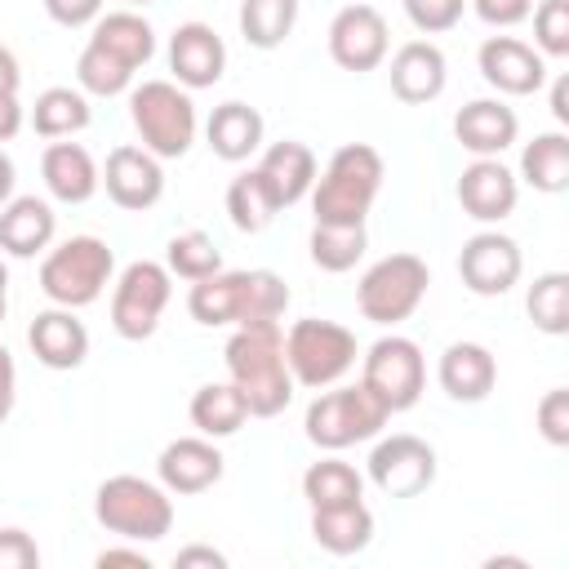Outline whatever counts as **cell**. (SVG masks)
<instances>
[{"instance_id":"obj_51","label":"cell","mask_w":569,"mask_h":569,"mask_svg":"<svg viewBox=\"0 0 569 569\" xmlns=\"http://www.w3.org/2000/svg\"><path fill=\"white\" fill-rule=\"evenodd\" d=\"M551 116L560 124H569V76H556L551 80Z\"/></svg>"},{"instance_id":"obj_35","label":"cell","mask_w":569,"mask_h":569,"mask_svg":"<svg viewBox=\"0 0 569 569\" xmlns=\"http://www.w3.org/2000/svg\"><path fill=\"white\" fill-rule=\"evenodd\" d=\"M240 36L253 49H280L298 22V0H240Z\"/></svg>"},{"instance_id":"obj_49","label":"cell","mask_w":569,"mask_h":569,"mask_svg":"<svg viewBox=\"0 0 569 569\" xmlns=\"http://www.w3.org/2000/svg\"><path fill=\"white\" fill-rule=\"evenodd\" d=\"M98 569H111V565H129V569H151V560H147V551H138V547H107V551H98V560H93Z\"/></svg>"},{"instance_id":"obj_45","label":"cell","mask_w":569,"mask_h":569,"mask_svg":"<svg viewBox=\"0 0 569 569\" xmlns=\"http://www.w3.org/2000/svg\"><path fill=\"white\" fill-rule=\"evenodd\" d=\"M40 4H44V13H49L58 27H67V31L93 27V22L102 18V0H40Z\"/></svg>"},{"instance_id":"obj_38","label":"cell","mask_w":569,"mask_h":569,"mask_svg":"<svg viewBox=\"0 0 569 569\" xmlns=\"http://www.w3.org/2000/svg\"><path fill=\"white\" fill-rule=\"evenodd\" d=\"M164 267H169V276L196 284V280L222 271V249H218L213 236H204V231H178V236L164 244Z\"/></svg>"},{"instance_id":"obj_12","label":"cell","mask_w":569,"mask_h":569,"mask_svg":"<svg viewBox=\"0 0 569 569\" xmlns=\"http://www.w3.org/2000/svg\"><path fill=\"white\" fill-rule=\"evenodd\" d=\"M436 449L422 440V436H409V431H396V436H382L373 449H369V462H365V476L373 480V489H382L387 498H418L422 489L436 485Z\"/></svg>"},{"instance_id":"obj_50","label":"cell","mask_w":569,"mask_h":569,"mask_svg":"<svg viewBox=\"0 0 569 569\" xmlns=\"http://www.w3.org/2000/svg\"><path fill=\"white\" fill-rule=\"evenodd\" d=\"M22 89V67L13 58V49L0 44V93H18Z\"/></svg>"},{"instance_id":"obj_41","label":"cell","mask_w":569,"mask_h":569,"mask_svg":"<svg viewBox=\"0 0 569 569\" xmlns=\"http://www.w3.org/2000/svg\"><path fill=\"white\" fill-rule=\"evenodd\" d=\"M405 4V18L422 31V36H445L462 22L467 13V0H400Z\"/></svg>"},{"instance_id":"obj_34","label":"cell","mask_w":569,"mask_h":569,"mask_svg":"<svg viewBox=\"0 0 569 569\" xmlns=\"http://www.w3.org/2000/svg\"><path fill=\"white\" fill-rule=\"evenodd\" d=\"M302 498H307L311 507L360 502V498H365V476H360L351 462H342L338 453H329V458H320V462H311V467L302 471Z\"/></svg>"},{"instance_id":"obj_39","label":"cell","mask_w":569,"mask_h":569,"mask_svg":"<svg viewBox=\"0 0 569 569\" xmlns=\"http://www.w3.org/2000/svg\"><path fill=\"white\" fill-rule=\"evenodd\" d=\"M133 67H124L120 58H111L107 49L98 44H84L80 58H76V84L89 93V98H116V93H129L133 89Z\"/></svg>"},{"instance_id":"obj_47","label":"cell","mask_w":569,"mask_h":569,"mask_svg":"<svg viewBox=\"0 0 569 569\" xmlns=\"http://www.w3.org/2000/svg\"><path fill=\"white\" fill-rule=\"evenodd\" d=\"M27 124V111L18 102V93H0V142H13Z\"/></svg>"},{"instance_id":"obj_29","label":"cell","mask_w":569,"mask_h":569,"mask_svg":"<svg viewBox=\"0 0 569 569\" xmlns=\"http://www.w3.org/2000/svg\"><path fill=\"white\" fill-rule=\"evenodd\" d=\"M89 44L107 49L111 58H120L124 67H147L156 58V27L138 13V9H116V13H102L89 31Z\"/></svg>"},{"instance_id":"obj_54","label":"cell","mask_w":569,"mask_h":569,"mask_svg":"<svg viewBox=\"0 0 569 569\" xmlns=\"http://www.w3.org/2000/svg\"><path fill=\"white\" fill-rule=\"evenodd\" d=\"M129 9H147V4H156V0H124Z\"/></svg>"},{"instance_id":"obj_16","label":"cell","mask_w":569,"mask_h":569,"mask_svg":"<svg viewBox=\"0 0 569 569\" xmlns=\"http://www.w3.org/2000/svg\"><path fill=\"white\" fill-rule=\"evenodd\" d=\"M222 471H227V458H222L218 440H209V436H200V431L169 440V445L160 449V458H156L160 485H164L169 493H178V498H196V493L213 489V485L222 480Z\"/></svg>"},{"instance_id":"obj_32","label":"cell","mask_w":569,"mask_h":569,"mask_svg":"<svg viewBox=\"0 0 569 569\" xmlns=\"http://www.w3.org/2000/svg\"><path fill=\"white\" fill-rule=\"evenodd\" d=\"M89 120H93V107H89V93L76 84H53V89H44L40 98H36V107H31V129L40 133V138H76V133H84L89 129Z\"/></svg>"},{"instance_id":"obj_28","label":"cell","mask_w":569,"mask_h":569,"mask_svg":"<svg viewBox=\"0 0 569 569\" xmlns=\"http://www.w3.org/2000/svg\"><path fill=\"white\" fill-rule=\"evenodd\" d=\"M373 511L360 502H342V507H311V538L320 551L329 556H356L373 542Z\"/></svg>"},{"instance_id":"obj_4","label":"cell","mask_w":569,"mask_h":569,"mask_svg":"<svg viewBox=\"0 0 569 569\" xmlns=\"http://www.w3.org/2000/svg\"><path fill=\"white\" fill-rule=\"evenodd\" d=\"M116 276V253L98 236H71L62 244H49L40 258V289L53 307H89L107 293Z\"/></svg>"},{"instance_id":"obj_44","label":"cell","mask_w":569,"mask_h":569,"mask_svg":"<svg viewBox=\"0 0 569 569\" xmlns=\"http://www.w3.org/2000/svg\"><path fill=\"white\" fill-rule=\"evenodd\" d=\"M467 4L476 9V18H480L485 27H498V31L520 27V22L533 13V0H467Z\"/></svg>"},{"instance_id":"obj_48","label":"cell","mask_w":569,"mask_h":569,"mask_svg":"<svg viewBox=\"0 0 569 569\" xmlns=\"http://www.w3.org/2000/svg\"><path fill=\"white\" fill-rule=\"evenodd\" d=\"M173 565H178V569H196V565H204V569H227V556H222L218 547H182V551L173 556Z\"/></svg>"},{"instance_id":"obj_1","label":"cell","mask_w":569,"mask_h":569,"mask_svg":"<svg viewBox=\"0 0 569 569\" xmlns=\"http://www.w3.org/2000/svg\"><path fill=\"white\" fill-rule=\"evenodd\" d=\"M227 378L240 387L249 418H276L293 400V373L284 365V329L280 320H253L236 325L227 338Z\"/></svg>"},{"instance_id":"obj_18","label":"cell","mask_w":569,"mask_h":569,"mask_svg":"<svg viewBox=\"0 0 569 569\" xmlns=\"http://www.w3.org/2000/svg\"><path fill=\"white\" fill-rule=\"evenodd\" d=\"M520 200V178L498 160V156H476L458 173V204L476 222H502L516 213Z\"/></svg>"},{"instance_id":"obj_42","label":"cell","mask_w":569,"mask_h":569,"mask_svg":"<svg viewBox=\"0 0 569 569\" xmlns=\"http://www.w3.org/2000/svg\"><path fill=\"white\" fill-rule=\"evenodd\" d=\"M538 431L551 449H565L569 445V391L565 387H551L542 400H538Z\"/></svg>"},{"instance_id":"obj_3","label":"cell","mask_w":569,"mask_h":569,"mask_svg":"<svg viewBox=\"0 0 569 569\" xmlns=\"http://www.w3.org/2000/svg\"><path fill=\"white\" fill-rule=\"evenodd\" d=\"M387 164L378 156V147L369 142H342L325 173H316L311 182V213L325 227H365L378 191H382Z\"/></svg>"},{"instance_id":"obj_21","label":"cell","mask_w":569,"mask_h":569,"mask_svg":"<svg viewBox=\"0 0 569 569\" xmlns=\"http://www.w3.org/2000/svg\"><path fill=\"white\" fill-rule=\"evenodd\" d=\"M391 93L409 107H422V102H436L449 84V62H445V49L431 44V40H405L396 53H391Z\"/></svg>"},{"instance_id":"obj_14","label":"cell","mask_w":569,"mask_h":569,"mask_svg":"<svg viewBox=\"0 0 569 569\" xmlns=\"http://www.w3.org/2000/svg\"><path fill=\"white\" fill-rule=\"evenodd\" d=\"M102 187L111 196L116 209H129V213H147L160 204L164 196V160L151 156L147 147H133V142H120L107 151V164H102Z\"/></svg>"},{"instance_id":"obj_52","label":"cell","mask_w":569,"mask_h":569,"mask_svg":"<svg viewBox=\"0 0 569 569\" xmlns=\"http://www.w3.org/2000/svg\"><path fill=\"white\" fill-rule=\"evenodd\" d=\"M13 182H18V169H13L9 151L0 147V204H9V200H13Z\"/></svg>"},{"instance_id":"obj_37","label":"cell","mask_w":569,"mask_h":569,"mask_svg":"<svg viewBox=\"0 0 569 569\" xmlns=\"http://www.w3.org/2000/svg\"><path fill=\"white\" fill-rule=\"evenodd\" d=\"M307 249H311V262H316L320 271L342 276V271H351V267L365 258L369 236H365V227H325V222H316Z\"/></svg>"},{"instance_id":"obj_40","label":"cell","mask_w":569,"mask_h":569,"mask_svg":"<svg viewBox=\"0 0 569 569\" xmlns=\"http://www.w3.org/2000/svg\"><path fill=\"white\" fill-rule=\"evenodd\" d=\"M533 49L542 58H569V0L533 4Z\"/></svg>"},{"instance_id":"obj_22","label":"cell","mask_w":569,"mask_h":569,"mask_svg":"<svg viewBox=\"0 0 569 569\" xmlns=\"http://www.w3.org/2000/svg\"><path fill=\"white\" fill-rule=\"evenodd\" d=\"M436 382L449 400L458 405H480L489 400V391L498 387V360L485 342H449L440 351V365H436Z\"/></svg>"},{"instance_id":"obj_31","label":"cell","mask_w":569,"mask_h":569,"mask_svg":"<svg viewBox=\"0 0 569 569\" xmlns=\"http://www.w3.org/2000/svg\"><path fill=\"white\" fill-rule=\"evenodd\" d=\"M516 178L529 182L542 196L569 191V133H560V129L533 133L525 142V151H520V173Z\"/></svg>"},{"instance_id":"obj_26","label":"cell","mask_w":569,"mask_h":569,"mask_svg":"<svg viewBox=\"0 0 569 569\" xmlns=\"http://www.w3.org/2000/svg\"><path fill=\"white\" fill-rule=\"evenodd\" d=\"M253 169L262 173V182L271 187V196H276L280 209L307 200V196H311V182H316V173H320L316 151H311L307 142H298V138H280V142H271Z\"/></svg>"},{"instance_id":"obj_30","label":"cell","mask_w":569,"mask_h":569,"mask_svg":"<svg viewBox=\"0 0 569 569\" xmlns=\"http://www.w3.org/2000/svg\"><path fill=\"white\" fill-rule=\"evenodd\" d=\"M187 413H191V427L200 436H209V440H227V436H236L249 422V405H244V396H240V387L231 378L196 387Z\"/></svg>"},{"instance_id":"obj_5","label":"cell","mask_w":569,"mask_h":569,"mask_svg":"<svg viewBox=\"0 0 569 569\" xmlns=\"http://www.w3.org/2000/svg\"><path fill=\"white\" fill-rule=\"evenodd\" d=\"M391 422L387 405L365 387V382H351V387H320L316 400L307 405V418H302V431L316 449L325 453H342L360 440H373L382 427Z\"/></svg>"},{"instance_id":"obj_9","label":"cell","mask_w":569,"mask_h":569,"mask_svg":"<svg viewBox=\"0 0 569 569\" xmlns=\"http://www.w3.org/2000/svg\"><path fill=\"white\" fill-rule=\"evenodd\" d=\"M427 284H431V271L418 253H387L373 267H365V276L356 284V307L369 325L396 329L400 320H409L422 307Z\"/></svg>"},{"instance_id":"obj_23","label":"cell","mask_w":569,"mask_h":569,"mask_svg":"<svg viewBox=\"0 0 569 569\" xmlns=\"http://www.w3.org/2000/svg\"><path fill=\"white\" fill-rule=\"evenodd\" d=\"M453 138L471 156H502L520 138V116L502 98H471L453 116Z\"/></svg>"},{"instance_id":"obj_19","label":"cell","mask_w":569,"mask_h":569,"mask_svg":"<svg viewBox=\"0 0 569 569\" xmlns=\"http://www.w3.org/2000/svg\"><path fill=\"white\" fill-rule=\"evenodd\" d=\"M169 71L182 89H213L227 71V44L209 22H182L169 36Z\"/></svg>"},{"instance_id":"obj_53","label":"cell","mask_w":569,"mask_h":569,"mask_svg":"<svg viewBox=\"0 0 569 569\" xmlns=\"http://www.w3.org/2000/svg\"><path fill=\"white\" fill-rule=\"evenodd\" d=\"M4 311H9V267L0 258V320H4Z\"/></svg>"},{"instance_id":"obj_10","label":"cell","mask_w":569,"mask_h":569,"mask_svg":"<svg viewBox=\"0 0 569 569\" xmlns=\"http://www.w3.org/2000/svg\"><path fill=\"white\" fill-rule=\"evenodd\" d=\"M360 382L387 405V413H405L427 391V356L405 333H382L360 356Z\"/></svg>"},{"instance_id":"obj_13","label":"cell","mask_w":569,"mask_h":569,"mask_svg":"<svg viewBox=\"0 0 569 569\" xmlns=\"http://www.w3.org/2000/svg\"><path fill=\"white\" fill-rule=\"evenodd\" d=\"M387 49H391V31H387V18L373 9V4H342L329 22V58L342 67V71H378L387 62Z\"/></svg>"},{"instance_id":"obj_6","label":"cell","mask_w":569,"mask_h":569,"mask_svg":"<svg viewBox=\"0 0 569 569\" xmlns=\"http://www.w3.org/2000/svg\"><path fill=\"white\" fill-rule=\"evenodd\" d=\"M93 516L124 542H160L173 529V498L164 485L142 476H107L93 493Z\"/></svg>"},{"instance_id":"obj_2","label":"cell","mask_w":569,"mask_h":569,"mask_svg":"<svg viewBox=\"0 0 569 569\" xmlns=\"http://www.w3.org/2000/svg\"><path fill=\"white\" fill-rule=\"evenodd\" d=\"M187 311L196 325H253V320H280L289 311V284L271 267L249 271H213L187 289Z\"/></svg>"},{"instance_id":"obj_8","label":"cell","mask_w":569,"mask_h":569,"mask_svg":"<svg viewBox=\"0 0 569 569\" xmlns=\"http://www.w3.org/2000/svg\"><path fill=\"white\" fill-rule=\"evenodd\" d=\"M356 360H360L356 333L338 320L302 316L284 333V365L293 373V387H307V391L333 387L356 369Z\"/></svg>"},{"instance_id":"obj_27","label":"cell","mask_w":569,"mask_h":569,"mask_svg":"<svg viewBox=\"0 0 569 569\" xmlns=\"http://www.w3.org/2000/svg\"><path fill=\"white\" fill-rule=\"evenodd\" d=\"M262 133H267L262 111L249 107V102H240V98L213 107L209 120H204L209 151H213L218 160H227V164H240V160H249L253 151H262Z\"/></svg>"},{"instance_id":"obj_20","label":"cell","mask_w":569,"mask_h":569,"mask_svg":"<svg viewBox=\"0 0 569 569\" xmlns=\"http://www.w3.org/2000/svg\"><path fill=\"white\" fill-rule=\"evenodd\" d=\"M27 347L44 369H80L89 360V329L71 307H49L27 325Z\"/></svg>"},{"instance_id":"obj_36","label":"cell","mask_w":569,"mask_h":569,"mask_svg":"<svg viewBox=\"0 0 569 569\" xmlns=\"http://www.w3.org/2000/svg\"><path fill=\"white\" fill-rule=\"evenodd\" d=\"M525 311H529V320H533L538 333L565 338L569 333V271H542V276H533L529 293H525Z\"/></svg>"},{"instance_id":"obj_15","label":"cell","mask_w":569,"mask_h":569,"mask_svg":"<svg viewBox=\"0 0 569 569\" xmlns=\"http://www.w3.org/2000/svg\"><path fill=\"white\" fill-rule=\"evenodd\" d=\"M525 253L507 231H476L458 253V276L476 298H502L511 284H520Z\"/></svg>"},{"instance_id":"obj_25","label":"cell","mask_w":569,"mask_h":569,"mask_svg":"<svg viewBox=\"0 0 569 569\" xmlns=\"http://www.w3.org/2000/svg\"><path fill=\"white\" fill-rule=\"evenodd\" d=\"M58 236V213L40 196H13L0 204V253L9 258H36L53 244Z\"/></svg>"},{"instance_id":"obj_11","label":"cell","mask_w":569,"mask_h":569,"mask_svg":"<svg viewBox=\"0 0 569 569\" xmlns=\"http://www.w3.org/2000/svg\"><path fill=\"white\" fill-rule=\"evenodd\" d=\"M169 298H173V276L164 262H151V258L129 262L111 289V329L124 342H147L160 329Z\"/></svg>"},{"instance_id":"obj_24","label":"cell","mask_w":569,"mask_h":569,"mask_svg":"<svg viewBox=\"0 0 569 569\" xmlns=\"http://www.w3.org/2000/svg\"><path fill=\"white\" fill-rule=\"evenodd\" d=\"M40 178H44V191L58 200V204H84L93 200V191L102 187V169L93 164V156L80 147V142H67V138H53L40 156Z\"/></svg>"},{"instance_id":"obj_43","label":"cell","mask_w":569,"mask_h":569,"mask_svg":"<svg viewBox=\"0 0 569 569\" xmlns=\"http://www.w3.org/2000/svg\"><path fill=\"white\" fill-rule=\"evenodd\" d=\"M0 569H40V547L27 529H0Z\"/></svg>"},{"instance_id":"obj_17","label":"cell","mask_w":569,"mask_h":569,"mask_svg":"<svg viewBox=\"0 0 569 569\" xmlns=\"http://www.w3.org/2000/svg\"><path fill=\"white\" fill-rule=\"evenodd\" d=\"M476 67H480L485 84L507 98H529L547 84V58L516 36H489L476 53Z\"/></svg>"},{"instance_id":"obj_33","label":"cell","mask_w":569,"mask_h":569,"mask_svg":"<svg viewBox=\"0 0 569 569\" xmlns=\"http://www.w3.org/2000/svg\"><path fill=\"white\" fill-rule=\"evenodd\" d=\"M276 213H280V204H276V196H271V187L262 182L258 169H244L227 182V218H231L236 231L258 236V231L271 227Z\"/></svg>"},{"instance_id":"obj_7","label":"cell","mask_w":569,"mask_h":569,"mask_svg":"<svg viewBox=\"0 0 569 569\" xmlns=\"http://www.w3.org/2000/svg\"><path fill=\"white\" fill-rule=\"evenodd\" d=\"M129 120L142 138V147L160 160H178L191 151L200 116L191 102V89L178 80H142L129 89Z\"/></svg>"},{"instance_id":"obj_46","label":"cell","mask_w":569,"mask_h":569,"mask_svg":"<svg viewBox=\"0 0 569 569\" xmlns=\"http://www.w3.org/2000/svg\"><path fill=\"white\" fill-rule=\"evenodd\" d=\"M13 405H18V365H13L9 347L0 342V422L13 413Z\"/></svg>"}]
</instances>
